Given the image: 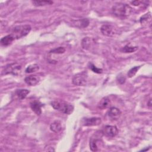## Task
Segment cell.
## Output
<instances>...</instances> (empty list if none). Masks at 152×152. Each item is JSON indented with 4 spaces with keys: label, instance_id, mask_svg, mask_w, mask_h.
Returning <instances> with one entry per match:
<instances>
[{
    "label": "cell",
    "instance_id": "484cf974",
    "mask_svg": "<svg viewBox=\"0 0 152 152\" xmlns=\"http://www.w3.org/2000/svg\"><path fill=\"white\" fill-rule=\"evenodd\" d=\"M144 2V1H132L131 4L134 5V6H140V5H141L142 4H143Z\"/></svg>",
    "mask_w": 152,
    "mask_h": 152
},
{
    "label": "cell",
    "instance_id": "277c9868",
    "mask_svg": "<svg viewBox=\"0 0 152 152\" xmlns=\"http://www.w3.org/2000/svg\"><path fill=\"white\" fill-rule=\"evenodd\" d=\"M21 70V65L17 62L11 63L7 65L3 71V74H12L14 75H18L20 74Z\"/></svg>",
    "mask_w": 152,
    "mask_h": 152
},
{
    "label": "cell",
    "instance_id": "3957f363",
    "mask_svg": "<svg viewBox=\"0 0 152 152\" xmlns=\"http://www.w3.org/2000/svg\"><path fill=\"white\" fill-rule=\"evenodd\" d=\"M51 106L53 109L59 110L65 114L69 115L74 110V106L72 104L64 101H53L51 102Z\"/></svg>",
    "mask_w": 152,
    "mask_h": 152
},
{
    "label": "cell",
    "instance_id": "8992f818",
    "mask_svg": "<svg viewBox=\"0 0 152 152\" xmlns=\"http://www.w3.org/2000/svg\"><path fill=\"white\" fill-rule=\"evenodd\" d=\"M102 120L100 118L98 117H92V118H83L81 121L82 125L86 126H97L101 124Z\"/></svg>",
    "mask_w": 152,
    "mask_h": 152
},
{
    "label": "cell",
    "instance_id": "9a60e30c",
    "mask_svg": "<svg viewBox=\"0 0 152 152\" xmlns=\"http://www.w3.org/2000/svg\"><path fill=\"white\" fill-rule=\"evenodd\" d=\"M15 39L11 34H8V35H7V36L3 37L2 38H1V39L0 40V43L2 46H7L10 45V44H11V43Z\"/></svg>",
    "mask_w": 152,
    "mask_h": 152
},
{
    "label": "cell",
    "instance_id": "7402d4cb",
    "mask_svg": "<svg viewBox=\"0 0 152 152\" xmlns=\"http://www.w3.org/2000/svg\"><path fill=\"white\" fill-rule=\"evenodd\" d=\"M140 66H135L133 68H132L131 69H130L128 72V74H127V75L129 78H131L132 77H134L136 73L137 72V71H138V69H140Z\"/></svg>",
    "mask_w": 152,
    "mask_h": 152
},
{
    "label": "cell",
    "instance_id": "e0dca14e",
    "mask_svg": "<svg viewBox=\"0 0 152 152\" xmlns=\"http://www.w3.org/2000/svg\"><path fill=\"white\" fill-rule=\"evenodd\" d=\"M100 141V140L97 139V138H91V140H90V142H89V147H90V149L92 151H96L98 150V142Z\"/></svg>",
    "mask_w": 152,
    "mask_h": 152
},
{
    "label": "cell",
    "instance_id": "52a82bcc",
    "mask_svg": "<svg viewBox=\"0 0 152 152\" xmlns=\"http://www.w3.org/2000/svg\"><path fill=\"white\" fill-rule=\"evenodd\" d=\"M102 133L106 137H114L118 133V129L114 125H106L102 129Z\"/></svg>",
    "mask_w": 152,
    "mask_h": 152
},
{
    "label": "cell",
    "instance_id": "5bb4252c",
    "mask_svg": "<svg viewBox=\"0 0 152 152\" xmlns=\"http://www.w3.org/2000/svg\"><path fill=\"white\" fill-rule=\"evenodd\" d=\"M111 105V102L107 97H104L101 99L98 104V107L100 109H104L108 108Z\"/></svg>",
    "mask_w": 152,
    "mask_h": 152
},
{
    "label": "cell",
    "instance_id": "5b68a950",
    "mask_svg": "<svg viewBox=\"0 0 152 152\" xmlns=\"http://www.w3.org/2000/svg\"><path fill=\"white\" fill-rule=\"evenodd\" d=\"M88 77L87 72L83 71L75 74L72 79V83L75 86H84L87 82Z\"/></svg>",
    "mask_w": 152,
    "mask_h": 152
},
{
    "label": "cell",
    "instance_id": "7c38bea8",
    "mask_svg": "<svg viewBox=\"0 0 152 152\" xmlns=\"http://www.w3.org/2000/svg\"><path fill=\"white\" fill-rule=\"evenodd\" d=\"M140 23L143 26H147L150 24L151 22V15L150 12L144 14L140 17Z\"/></svg>",
    "mask_w": 152,
    "mask_h": 152
},
{
    "label": "cell",
    "instance_id": "d4e9b609",
    "mask_svg": "<svg viewBox=\"0 0 152 152\" xmlns=\"http://www.w3.org/2000/svg\"><path fill=\"white\" fill-rule=\"evenodd\" d=\"M79 22H80L79 24H80V26H81L80 27H83V28L87 27L89 24V20L87 18H83V19L80 20Z\"/></svg>",
    "mask_w": 152,
    "mask_h": 152
},
{
    "label": "cell",
    "instance_id": "4316f807",
    "mask_svg": "<svg viewBox=\"0 0 152 152\" xmlns=\"http://www.w3.org/2000/svg\"><path fill=\"white\" fill-rule=\"evenodd\" d=\"M151 99H150V100H149V101L147 102V105H148V106H149V107H151Z\"/></svg>",
    "mask_w": 152,
    "mask_h": 152
},
{
    "label": "cell",
    "instance_id": "ba28073f",
    "mask_svg": "<svg viewBox=\"0 0 152 152\" xmlns=\"http://www.w3.org/2000/svg\"><path fill=\"white\" fill-rule=\"evenodd\" d=\"M101 33L106 36L112 37L115 34V28L109 24H104L100 28Z\"/></svg>",
    "mask_w": 152,
    "mask_h": 152
},
{
    "label": "cell",
    "instance_id": "ac0fdd59",
    "mask_svg": "<svg viewBox=\"0 0 152 152\" xmlns=\"http://www.w3.org/2000/svg\"><path fill=\"white\" fill-rule=\"evenodd\" d=\"M29 92V90L27 89H19L16 91V94L19 99L23 100L26 97Z\"/></svg>",
    "mask_w": 152,
    "mask_h": 152
},
{
    "label": "cell",
    "instance_id": "6da1fadb",
    "mask_svg": "<svg viewBox=\"0 0 152 152\" xmlns=\"http://www.w3.org/2000/svg\"><path fill=\"white\" fill-rule=\"evenodd\" d=\"M132 8L129 5L125 3H118L112 7V12L114 15L119 18L128 17L132 12Z\"/></svg>",
    "mask_w": 152,
    "mask_h": 152
},
{
    "label": "cell",
    "instance_id": "9c48e42d",
    "mask_svg": "<svg viewBox=\"0 0 152 152\" xmlns=\"http://www.w3.org/2000/svg\"><path fill=\"white\" fill-rule=\"evenodd\" d=\"M24 81L27 84L30 86L37 85L40 81V77L36 75H30L26 77Z\"/></svg>",
    "mask_w": 152,
    "mask_h": 152
},
{
    "label": "cell",
    "instance_id": "2e32d148",
    "mask_svg": "<svg viewBox=\"0 0 152 152\" xmlns=\"http://www.w3.org/2000/svg\"><path fill=\"white\" fill-rule=\"evenodd\" d=\"M61 122L59 121H55L50 125V129L54 132H59L62 130Z\"/></svg>",
    "mask_w": 152,
    "mask_h": 152
},
{
    "label": "cell",
    "instance_id": "4fadbf2b",
    "mask_svg": "<svg viewBox=\"0 0 152 152\" xmlns=\"http://www.w3.org/2000/svg\"><path fill=\"white\" fill-rule=\"evenodd\" d=\"M93 43H95L94 42V39L90 38V37H84L82 41H81V46L83 47V49H86V50H88L89 49Z\"/></svg>",
    "mask_w": 152,
    "mask_h": 152
},
{
    "label": "cell",
    "instance_id": "cb8c5ba5",
    "mask_svg": "<svg viewBox=\"0 0 152 152\" xmlns=\"http://www.w3.org/2000/svg\"><path fill=\"white\" fill-rule=\"evenodd\" d=\"M89 68H90V69H91V70L92 71H93V72H95V73L101 74V73L103 72L102 69L97 68V67H96L94 64H93L92 63H90V64Z\"/></svg>",
    "mask_w": 152,
    "mask_h": 152
},
{
    "label": "cell",
    "instance_id": "603a6c76",
    "mask_svg": "<svg viewBox=\"0 0 152 152\" xmlns=\"http://www.w3.org/2000/svg\"><path fill=\"white\" fill-rule=\"evenodd\" d=\"M65 52V49L64 47H58L55 49L51 50L49 53H55V54H62Z\"/></svg>",
    "mask_w": 152,
    "mask_h": 152
},
{
    "label": "cell",
    "instance_id": "8fae6325",
    "mask_svg": "<svg viewBox=\"0 0 152 152\" xmlns=\"http://www.w3.org/2000/svg\"><path fill=\"white\" fill-rule=\"evenodd\" d=\"M108 116L112 119H117L121 115V111L116 107H112L108 111Z\"/></svg>",
    "mask_w": 152,
    "mask_h": 152
},
{
    "label": "cell",
    "instance_id": "ffe728a7",
    "mask_svg": "<svg viewBox=\"0 0 152 152\" xmlns=\"http://www.w3.org/2000/svg\"><path fill=\"white\" fill-rule=\"evenodd\" d=\"M137 49H138L137 46H131L129 45H127L125 46L121 49V50L124 53H132V52L136 51Z\"/></svg>",
    "mask_w": 152,
    "mask_h": 152
},
{
    "label": "cell",
    "instance_id": "7a4b0ae2",
    "mask_svg": "<svg viewBox=\"0 0 152 152\" xmlns=\"http://www.w3.org/2000/svg\"><path fill=\"white\" fill-rule=\"evenodd\" d=\"M31 26L28 24L14 26L10 30V34L14 39H18L27 36L31 31Z\"/></svg>",
    "mask_w": 152,
    "mask_h": 152
},
{
    "label": "cell",
    "instance_id": "30bf717a",
    "mask_svg": "<svg viewBox=\"0 0 152 152\" xmlns=\"http://www.w3.org/2000/svg\"><path fill=\"white\" fill-rule=\"evenodd\" d=\"M30 106L32 110L37 115H40L42 113V104L37 100H33L30 102Z\"/></svg>",
    "mask_w": 152,
    "mask_h": 152
},
{
    "label": "cell",
    "instance_id": "44dd1931",
    "mask_svg": "<svg viewBox=\"0 0 152 152\" xmlns=\"http://www.w3.org/2000/svg\"><path fill=\"white\" fill-rule=\"evenodd\" d=\"M39 69V66L36 64H34L28 66L26 69L25 71L26 73H32L38 71Z\"/></svg>",
    "mask_w": 152,
    "mask_h": 152
},
{
    "label": "cell",
    "instance_id": "d6986e66",
    "mask_svg": "<svg viewBox=\"0 0 152 152\" xmlns=\"http://www.w3.org/2000/svg\"><path fill=\"white\" fill-rule=\"evenodd\" d=\"M31 2L36 7L45 6L53 4V2L51 1H33Z\"/></svg>",
    "mask_w": 152,
    "mask_h": 152
}]
</instances>
